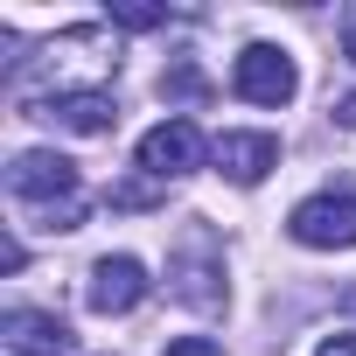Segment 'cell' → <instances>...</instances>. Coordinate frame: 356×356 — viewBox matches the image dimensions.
Instances as JSON below:
<instances>
[{
    "label": "cell",
    "mask_w": 356,
    "mask_h": 356,
    "mask_svg": "<svg viewBox=\"0 0 356 356\" xmlns=\"http://www.w3.org/2000/svg\"><path fill=\"white\" fill-rule=\"evenodd\" d=\"M314 356H356V335H328V342H321Z\"/></svg>",
    "instance_id": "obj_14"
},
{
    "label": "cell",
    "mask_w": 356,
    "mask_h": 356,
    "mask_svg": "<svg viewBox=\"0 0 356 356\" xmlns=\"http://www.w3.org/2000/svg\"><path fill=\"white\" fill-rule=\"evenodd\" d=\"M112 22H119V29H161V22H168V8H140V0H112Z\"/></svg>",
    "instance_id": "obj_11"
},
{
    "label": "cell",
    "mask_w": 356,
    "mask_h": 356,
    "mask_svg": "<svg viewBox=\"0 0 356 356\" xmlns=\"http://www.w3.org/2000/svg\"><path fill=\"white\" fill-rule=\"evenodd\" d=\"M342 307H349V314H356V286H349V293H342Z\"/></svg>",
    "instance_id": "obj_17"
},
{
    "label": "cell",
    "mask_w": 356,
    "mask_h": 356,
    "mask_svg": "<svg viewBox=\"0 0 356 356\" xmlns=\"http://www.w3.org/2000/svg\"><path fill=\"white\" fill-rule=\"evenodd\" d=\"M154 203H161L154 182H119V189H112V210H154Z\"/></svg>",
    "instance_id": "obj_12"
},
{
    "label": "cell",
    "mask_w": 356,
    "mask_h": 356,
    "mask_svg": "<svg viewBox=\"0 0 356 356\" xmlns=\"http://www.w3.org/2000/svg\"><path fill=\"white\" fill-rule=\"evenodd\" d=\"M29 112L49 119V126H63V133H112V119H119V105H112L105 84H63V91H42V98H29Z\"/></svg>",
    "instance_id": "obj_6"
},
{
    "label": "cell",
    "mask_w": 356,
    "mask_h": 356,
    "mask_svg": "<svg viewBox=\"0 0 356 356\" xmlns=\"http://www.w3.org/2000/svg\"><path fill=\"white\" fill-rule=\"evenodd\" d=\"M0 335H8V349H15V356H70V349H77V342H70V328H63L56 314H42V307H8Z\"/></svg>",
    "instance_id": "obj_9"
},
{
    "label": "cell",
    "mask_w": 356,
    "mask_h": 356,
    "mask_svg": "<svg viewBox=\"0 0 356 356\" xmlns=\"http://www.w3.org/2000/svg\"><path fill=\"white\" fill-rule=\"evenodd\" d=\"M286 231L307 245V252H356V196H307V203H293V217H286Z\"/></svg>",
    "instance_id": "obj_5"
},
{
    "label": "cell",
    "mask_w": 356,
    "mask_h": 356,
    "mask_svg": "<svg viewBox=\"0 0 356 356\" xmlns=\"http://www.w3.org/2000/svg\"><path fill=\"white\" fill-rule=\"evenodd\" d=\"M161 98H182V105H203V98H210V77H203V70H196V63L182 56V63H168V70H161Z\"/></svg>",
    "instance_id": "obj_10"
},
{
    "label": "cell",
    "mask_w": 356,
    "mask_h": 356,
    "mask_svg": "<svg viewBox=\"0 0 356 356\" xmlns=\"http://www.w3.org/2000/svg\"><path fill=\"white\" fill-rule=\"evenodd\" d=\"M335 126H349V133H356V91H349V98L335 105Z\"/></svg>",
    "instance_id": "obj_15"
},
{
    "label": "cell",
    "mask_w": 356,
    "mask_h": 356,
    "mask_svg": "<svg viewBox=\"0 0 356 356\" xmlns=\"http://www.w3.org/2000/svg\"><path fill=\"white\" fill-rule=\"evenodd\" d=\"M8 189L42 210V231H77V224H84L77 161H63V154H49V147H29V154L8 168Z\"/></svg>",
    "instance_id": "obj_1"
},
{
    "label": "cell",
    "mask_w": 356,
    "mask_h": 356,
    "mask_svg": "<svg viewBox=\"0 0 356 356\" xmlns=\"http://www.w3.org/2000/svg\"><path fill=\"white\" fill-rule=\"evenodd\" d=\"M231 91H238L245 105H286V98L300 91V70H293V56H286V49L252 42V49L231 63Z\"/></svg>",
    "instance_id": "obj_4"
},
{
    "label": "cell",
    "mask_w": 356,
    "mask_h": 356,
    "mask_svg": "<svg viewBox=\"0 0 356 356\" xmlns=\"http://www.w3.org/2000/svg\"><path fill=\"white\" fill-rule=\"evenodd\" d=\"M161 356H224V342H210V335H182V342H168Z\"/></svg>",
    "instance_id": "obj_13"
},
{
    "label": "cell",
    "mask_w": 356,
    "mask_h": 356,
    "mask_svg": "<svg viewBox=\"0 0 356 356\" xmlns=\"http://www.w3.org/2000/svg\"><path fill=\"white\" fill-rule=\"evenodd\" d=\"M342 56H349V63H356V15H349V22H342Z\"/></svg>",
    "instance_id": "obj_16"
},
{
    "label": "cell",
    "mask_w": 356,
    "mask_h": 356,
    "mask_svg": "<svg viewBox=\"0 0 356 356\" xmlns=\"http://www.w3.org/2000/svg\"><path fill=\"white\" fill-rule=\"evenodd\" d=\"M140 300H147V266L140 259L119 252V259H98L91 266V280H84V307L91 314H133Z\"/></svg>",
    "instance_id": "obj_7"
},
{
    "label": "cell",
    "mask_w": 356,
    "mask_h": 356,
    "mask_svg": "<svg viewBox=\"0 0 356 356\" xmlns=\"http://www.w3.org/2000/svg\"><path fill=\"white\" fill-rule=\"evenodd\" d=\"M203 168V133L196 119H161L140 133V175L147 182H182V175Z\"/></svg>",
    "instance_id": "obj_3"
},
{
    "label": "cell",
    "mask_w": 356,
    "mask_h": 356,
    "mask_svg": "<svg viewBox=\"0 0 356 356\" xmlns=\"http://www.w3.org/2000/svg\"><path fill=\"white\" fill-rule=\"evenodd\" d=\"M168 280H175V300H182V307H203L210 314L224 300V245L196 224L182 245L168 252Z\"/></svg>",
    "instance_id": "obj_2"
},
{
    "label": "cell",
    "mask_w": 356,
    "mask_h": 356,
    "mask_svg": "<svg viewBox=\"0 0 356 356\" xmlns=\"http://www.w3.org/2000/svg\"><path fill=\"white\" fill-rule=\"evenodd\" d=\"M210 161H217V175H231L238 189H259L266 175L280 168V140L273 133H224L210 147Z\"/></svg>",
    "instance_id": "obj_8"
}]
</instances>
